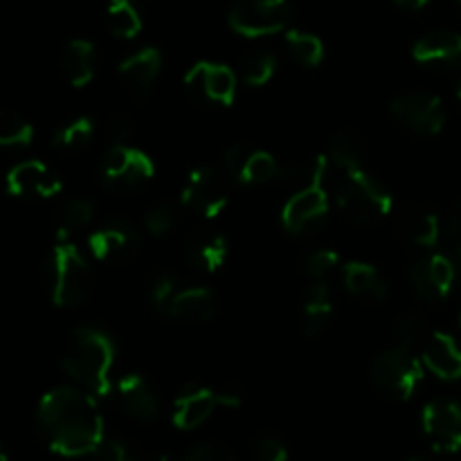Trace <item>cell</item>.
<instances>
[{"label": "cell", "mask_w": 461, "mask_h": 461, "mask_svg": "<svg viewBox=\"0 0 461 461\" xmlns=\"http://www.w3.org/2000/svg\"><path fill=\"white\" fill-rule=\"evenodd\" d=\"M279 165L270 153L266 151H250L246 165H243L241 174H239V183L241 185H264L268 180L277 178Z\"/></svg>", "instance_id": "31"}, {"label": "cell", "mask_w": 461, "mask_h": 461, "mask_svg": "<svg viewBox=\"0 0 461 461\" xmlns=\"http://www.w3.org/2000/svg\"><path fill=\"white\" fill-rule=\"evenodd\" d=\"M95 68H97V54L90 41L75 39L66 45L61 57V70L68 84L75 88H84L93 81Z\"/></svg>", "instance_id": "23"}, {"label": "cell", "mask_w": 461, "mask_h": 461, "mask_svg": "<svg viewBox=\"0 0 461 461\" xmlns=\"http://www.w3.org/2000/svg\"><path fill=\"white\" fill-rule=\"evenodd\" d=\"M428 264H430L432 282H435L437 291H439L441 300H444V297L450 293V288H453L455 275H457V268H455V264L446 255L428 257Z\"/></svg>", "instance_id": "36"}, {"label": "cell", "mask_w": 461, "mask_h": 461, "mask_svg": "<svg viewBox=\"0 0 461 461\" xmlns=\"http://www.w3.org/2000/svg\"><path fill=\"white\" fill-rule=\"evenodd\" d=\"M423 432L439 453L461 450V405L453 401H432L421 414Z\"/></svg>", "instance_id": "13"}, {"label": "cell", "mask_w": 461, "mask_h": 461, "mask_svg": "<svg viewBox=\"0 0 461 461\" xmlns=\"http://www.w3.org/2000/svg\"><path fill=\"white\" fill-rule=\"evenodd\" d=\"M115 363V347L106 333L97 329H77L72 347L63 358V372L75 378L93 396L111 394V369Z\"/></svg>", "instance_id": "2"}, {"label": "cell", "mask_w": 461, "mask_h": 461, "mask_svg": "<svg viewBox=\"0 0 461 461\" xmlns=\"http://www.w3.org/2000/svg\"><path fill=\"white\" fill-rule=\"evenodd\" d=\"M291 18V0H237L228 14L230 27L246 39L277 34Z\"/></svg>", "instance_id": "7"}, {"label": "cell", "mask_w": 461, "mask_h": 461, "mask_svg": "<svg viewBox=\"0 0 461 461\" xmlns=\"http://www.w3.org/2000/svg\"><path fill=\"white\" fill-rule=\"evenodd\" d=\"M176 293H178L176 291V279L167 273L158 275V277L151 282V288H149L151 304L156 306L158 311L169 309V304H171V300H174Z\"/></svg>", "instance_id": "39"}, {"label": "cell", "mask_w": 461, "mask_h": 461, "mask_svg": "<svg viewBox=\"0 0 461 461\" xmlns=\"http://www.w3.org/2000/svg\"><path fill=\"white\" fill-rule=\"evenodd\" d=\"M185 88L201 106H230L237 95V77L223 63L198 61L185 75Z\"/></svg>", "instance_id": "10"}, {"label": "cell", "mask_w": 461, "mask_h": 461, "mask_svg": "<svg viewBox=\"0 0 461 461\" xmlns=\"http://www.w3.org/2000/svg\"><path fill=\"white\" fill-rule=\"evenodd\" d=\"M423 363L435 376L444 381L461 378V349L457 342L446 333H435L423 347Z\"/></svg>", "instance_id": "21"}, {"label": "cell", "mask_w": 461, "mask_h": 461, "mask_svg": "<svg viewBox=\"0 0 461 461\" xmlns=\"http://www.w3.org/2000/svg\"><path fill=\"white\" fill-rule=\"evenodd\" d=\"M232 185L234 178L223 169V165L201 167V169L192 171L185 183L183 205L212 219L228 205Z\"/></svg>", "instance_id": "9"}, {"label": "cell", "mask_w": 461, "mask_h": 461, "mask_svg": "<svg viewBox=\"0 0 461 461\" xmlns=\"http://www.w3.org/2000/svg\"><path fill=\"white\" fill-rule=\"evenodd\" d=\"M457 97H459V102H461V84H459V88H457Z\"/></svg>", "instance_id": "47"}, {"label": "cell", "mask_w": 461, "mask_h": 461, "mask_svg": "<svg viewBox=\"0 0 461 461\" xmlns=\"http://www.w3.org/2000/svg\"><path fill=\"white\" fill-rule=\"evenodd\" d=\"M457 3H459V5H461V0H457Z\"/></svg>", "instance_id": "49"}, {"label": "cell", "mask_w": 461, "mask_h": 461, "mask_svg": "<svg viewBox=\"0 0 461 461\" xmlns=\"http://www.w3.org/2000/svg\"><path fill=\"white\" fill-rule=\"evenodd\" d=\"M93 122L88 117H79V120L70 122V124L61 126V129L54 133V147L59 151H66V153H77L81 149H86L93 140Z\"/></svg>", "instance_id": "30"}, {"label": "cell", "mask_w": 461, "mask_h": 461, "mask_svg": "<svg viewBox=\"0 0 461 461\" xmlns=\"http://www.w3.org/2000/svg\"><path fill=\"white\" fill-rule=\"evenodd\" d=\"M90 221H93V203L88 198H70L59 214V239L66 241L72 234L81 232Z\"/></svg>", "instance_id": "28"}, {"label": "cell", "mask_w": 461, "mask_h": 461, "mask_svg": "<svg viewBox=\"0 0 461 461\" xmlns=\"http://www.w3.org/2000/svg\"><path fill=\"white\" fill-rule=\"evenodd\" d=\"M189 461H234V453L223 444H214V441H203L194 448L187 450Z\"/></svg>", "instance_id": "40"}, {"label": "cell", "mask_w": 461, "mask_h": 461, "mask_svg": "<svg viewBox=\"0 0 461 461\" xmlns=\"http://www.w3.org/2000/svg\"><path fill=\"white\" fill-rule=\"evenodd\" d=\"M369 376H372L374 387L385 399L405 403V401L412 399L419 383L423 381V369L421 363L408 349L396 347V349L385 351L374 360Z\"/></svg>", "instance_id": "6"}, {"label": "cell", "mask_w": 461, "mask_h": 461, "mask_svg": "<svg viewBox=\"0 0 461 461\" xmlns=\"http://www.w3.org/2000/svg\"><path fill=\"white\" fill-rule=\"evenodd\" d=\"M176 223H178V212L171 205H158L144 216V228L153 237H165L176 228Z\"/></svg>", "instance_id": "35"}, {"label": "cell", "mask_w": 461, "mask_h": 461, "mask_svg": "<svg viewBox=\"0 0 461 461\" xmlns=\"http://www.w3.org/2000/svg\"><path fill=\"white\" fill-rule=\"evenodd\" d=\"M342 180L336 189V203L342 214L356 225H374L392 214L394 201L387 189L365 171V165L342 169Z\"/></svg>", "instance_id": "3"}, {"label": "cell", "mask_w": 461, "mask_h": 461, "mask_svg": "<svg viewBox=\"0 0 461 461\" xmlns=\"http://www.w3.org/2000/svg\"><path fill=\"white\" fill-rule=\"evenodd\" d=\"M324 171H327V158L318 156L313 160V176L309 178V185L293 194L291 201L284 205L282 223L291 234L318 232L327 221L329 198L322 187Z\"/></svg>", "instance_id": "5"}, {"label": "cell", "mask_w": 461, "mask_h": 461, "mask_svg": "<svg viewBox=\"0 0 461 461\" xmlns=\"http://www.w3.org/2000/svg\"><path fill=\"white\" fill-rule=\"evenodd\" d=\"M216 399H219L221 408H239L241 405V392L237 387H225V390L216 392Z\"/></svg>", "instance_id": "45"}, {"label": "cell", "mask_w": 461, "mask_h": 461, "mask_svg": "<svg viewBox=\"0 0 461 461\" xmlns=\"http://www.w3.org/2000/svg\"><path fill=\"white\" fill-rule=\"evenodd\" d=\"M340 264V257L333 250H315L304 259V270L313 279H322Z\"/></svg>", "instance_id": "38"}, {"label": "cell", "mask_w": 461, "mask_h": 461, "mask_svg": "<svg viewBox=\"0 0 461 461\" xmlns=\"http://www.w3.org/2000/svg\"><path fill=\"white\" fill-rule=\"evenodd\" d=\"M63 183L43 162L27 160L14 167L7 174V189L14 196L50 198L61 192Z\"/></svg>", "instance_id": "14"}, {"label": "cell", "mask_w": 461, "mask_h": 461, "mask_svg": "<svg viewBox=\"0 0 461 461\" xmlns=\"http://www.w3.org/2000/svg\"><path fill=\"white\" fill-rule=\"evenodd\" d=\"M448 234H450V241H453L455 248V255H457V261L461 266V203L453 210L448 221Z\"/></svg>", "instance_id": "44"}, {"label": "cell", "mask_w": 461, "mask_h": 461, "mask_svg": "<svg viewBox=\"0 0 461 461\" xmlns=\"http://www.w3.org/2000/svg\"><path fill=\"white\" fill-rule=\"evenodd\" d=\"M390 111L403 129L419 135H437L446 124L444 104L437 95L426 90H408L399 95L392 102Z\"/></svg>", "instance_id": "11"}, {"label": "cell", "mask_w": 461, "mask_h": 461, "mask_svg": "<svg viewBox=\"0 0 461 461\" xmlns=\"http://www.w3.org/2000/svg\"><path fill=\"white\" fill-rule=\"evenodd\" d=\"M34 138V129L25 117L12 111L0 113V144L3 147H27Z\"/></svg>", "instance_id": "32"}, {"label": "cell", "mask_w": 461, "mask_h": 461, "mask_svg": "<svg viewBox=\"0 0 461 461\" xmlns=\"http://www.w3.org/2000/svg\"><path fill=\"white\" fill-rule=\"evenodd\" d=\"M423 329H426V324H423L421 313H417V311H410V313L401 315V318L396 320V324H394L396 347L412 351L414 347L421 342Z\"/></svg>", "instance_id": "34"}, {"label": "cell", "mask_w": 461, "mask_h": 461, "mask_svg": "<svg viewBox=\"0 0 461 461\" xmlns=\"http://www.w3.org/2000/svg\"><path fill=\"white\" fill-rule=\"evenodd\" d=\"M131 122L129 117H115L111 120V126H108V135H111L113 144H126V140L131 138Z\"/></svg>", "instance_id": "43"}, {"label": "cell", "mask_w": 461, "mask_h": 461, "mask_svg": "<svg viewBox=\"0 0 461 461\" xmlns=\"http://www.w3.org/2000/svg\"><path fill=\"white\" fill-rule=\"evenodd\" d=\"M39 426L50 448L66 457L95 453L104 441V421L93 396L72 387H57L41 399Z\"/></svg>", "instance_id": "1"}, {"label": "cell", "mask_w": 461, "mask_h": 461, "mask_svg": "<svg viewBox=\"0 0 461 461\" xmlns=\"http://www.w3.org/2000/svg\"><path fill=\"white\" fill-rule=\"evenodd\" d=\"M142 239L129 221H108L88 237V248L95 259L106 264H124L140 252Z\"/></svg>", "instance_id": "12"}, {"label": "cell", "mask_w": 461, "mask_h": 461, "mask_svg": "<svg viewBox=\"0 0 461 461\" xmlns=\"http://www.w3.org/2000/svg\"><path fill=\"white\" fill-rule=\"evenodd\" d=\"M277 70V57L268 50H255L241 61V79L248 86H266Z\"/></svg>", "instance_id": "29"}, {"label": "cell", "mask_w": 461, "mask_h": 461, "mask_svg": "<svg viewBox=\"0 0 461 461\" xmlns=\"http://www.w3.org/2000/svg\"><path fill=\"white\" fill-rule=\"evenodd\" d=\"M412 57L419 63H428V66L457 63L461 59V34L450 30L430 32L414 43Z\"/></svg>", "instance_id": "20"}, {"label": "cell", "mask_w": 461, "mask_h": 461, "mask_svg": "<svg viewBox=\"0 0 461 461\" xmlns=\"http://www.w3.org/2000/svg\"><path fill=\"white\" fill-rule=\"evenodd\" d=\"M117 396H120L122 408H124L129 417L144 423L158 419L160 408H158L156 394L149 387V383L142 376H138V374H129V376H124L117 383Z\"/></svg>", "instance_id": "17"}, {"label": "cell", "mask_w": 461, "mask_h": 461, "mask_svg": "<svg viewBox=\"0 0 461 461\" xmlns=\"http://www.w3.org/2000/svg\"><path fill=\"white\" fill-rule=\"evenodd\" d=\"M48 282L57 306H79L93 291V270L72 243L61 241L48 261Z\"/></svg>", "instance_id": "4"}, {"label": "cell", "mask_w": 461, "mask_h": 461, "mask_svg": "<svg viewBox=\"0 0 461 461\" xmlns=\"http://www.w3.org/2000/svg\"><path fill=\"white\" fill-rule=\"evenodd\" d=\"M95 455H99V457L108 459V461L133 459V453H131V448L124 444V441H106V439H104L102 446L95 450Z\"/></svg>", "instance_id": "42"}, {"label": "cell", "mask_w": 461, "mask_h": 461, "mask_svg": "<svg viewBox=\"0 0 461 461\" xmlns=\"http://www.w3.org/2000/svg\"><path fill=\"white\" fill-rule=\"evenodd\" d=\"M410 279H412L414 288L419 291V295L428 302H439L441 295L437 291L435 282H432V275H430V264L428 259H417L412 261L410 266Z\"/></svg>", "instance_id": "37"}, {"label": "cell", "mask_w": 461, "mask_h": 461, "mask_svg": "<svg viewBox=\"0 0 461 461\" xmlns=\"http://www.w3.org/2000/svg\"><path fill=\"white\" fill-rule=\"evenodd\" d=\"M108 30L117 39H133L142 30V18L133 0H108Z\"/></svg>", "instance_id": "26"}, {"label": "cell", "mask_w": 461, "mask_h": 461, "mask_svg": "<svg viewBox=\"0 0 461 461\" xmlns=\"http://www.w3.org/2000/svg\"><path fill=\"white\" fill-rule=\"evenodd\" d=\"M286 48L291 52V57L295 59L300 66L315 68L322 63L324 59V43L315 34L309 32L291 30L286 34Z\"/></svg>", "instance_id": "27"}, {"label": "cell", "mask_w": 461, "mask_h": 461, "mask_svg": "<svg viewBox=\"0 0 461 461\" xmlns=\"http://www.w3.org/2000/svg\"><path fill=\"white\" fill-rule=\"evenodd\" d=\"M430 3V0H396V5H399V7H403V9H421V7H426V5Z\"/></svg>", "instance_id": "46"}, {"label": "cell", "mask_w": 461, "mask_h": 461, "mask_svg": "<svg viewBox=\"0 0 461 461\" xmlns=\"http://www.w3.org/2000/svg\"><path fill=\"white\" fill-rule=\"evenodd\" d=\"M162 68V54L156 48H144L120 63V77L138 99L147 97Z\"/></svg>", "instance_id": "16"}, {"label": "cell", "mask_w": 461, "mask_h": 461, "mask_svg": "<svg viewBox=\"0 0 461 461\" xmlns=\"http://www.w3.org/2000/svg\"><path fill=\"white\" fill-rule=\"evenodd\" d=\"M459 324H461V315H459Z\"/></svg>", "instance_id": "48"}, {"label": "cell", "mask_w": 461, "mask_h": 461, "mask_svg": "<svg viewBox=\"0 0 461 461\" xmlns=\"http://www.w3.org/2000/svg\"><path fill=\"white\" fill-rule=\"evenodd\" d=\"M156 174L151 158L129 144H113L102 162V180L115 192H133Z\"/></svg>", "instance_id": "8"}, {"label": "cell", "mask_w": 461, "mask_h": 461, "mask_svg": "<svg viewBox=\"0 0 461 461\" xmlns=\"http://www.w3.org/2000/svg\"><path fill=\"white\" fill-rule=\"evenodd\" d=\"M167 313L171 318L180 320V322L203 324L210 322L216 313V297L210 288L203 286H189L183 288L174 295Z\"/></svg>", "instance_id": "18"}, {"label": "cell", "mask_w": 461, "mask_h": 461, "mask_svg": "<svg viewBox=\"0 0 461 461\" xmlns=\"http://www.w3.org/2000/svg\"><path fill=\"white\" fill-rule=\"evenodd\" d=\"M342 275H345V286L351 295L372 297V300L385 297L387 284L374 266L363 264V261H351V264L345 266Z\"/></svg>", "instance_id": "25"}, {"label": "cell", "mask_w": 461, "mask_h": 461, "mask_svg": "<svg viewBox=\"0 0 461 461\" xmlns=\"http://www.w3.org/2000/svg\"><path fill=\"white\" fill-rule=\"evenodd\" d=\"M333 304L331 291L324 282H313L304 295V333L309 338L320 336L331 322Z\"/></svg>", "instance_id": "24"}, {"label": "cell", "mask_w": 461, "mask_h": 461, "mask_svg": "<svg viewBox=\"0 0 461 461\" xmlns=\"http://www.w3.org/2000/svg\"><path fill=\"white\" fill-rule=\"evenodd\" d=\"M396 232L414 246L432 248L439 241V219L421 207H408L396 216Z\"/></svg>", "instance_id": "22"}, {"label": "cell", "mask_w": 461, "mask_h": 461, "mask_svg": "<svg viewBox=\"0 0 461 461\" xmlns=\"http://www.w3.org/2000/svg\"><path fill=\"white\" fill-rule=\"evenodd\" d=\"M331 158L340 169L363 165V142L351 131H340L331 140Z\"/></svg>", "instance_id": "33"}, {"label": "cell", "mask_w": 461, "mask_h": 461, "mask_svg": "<svg viewBox=\"0 0 461 461\" xmlns=\"http://www.w3.org/2000/svg\"><path fill=\"white\" fill-rule=\"evenodd\" d=\"M255 455L261 461H286L288 450L286 446L282 444L275 437H261V439L255 441Z\"/></svg>", "instance_id": "41"}, {"label": "cell", "mask_w": 461, "mask_h": 461, "mask_svg": "<svg viewBox=\"0 0 461 461\" xmlns=\"http://www.w3.org/2000/svg\"><path fill=\"white\" fill-rule=\"evenodd\" d=\"M187 261L201 273H216L228 259V241L223 234L212 232V230H201L189 237Z\"/></svg>", "instance_id": "19"}, {"label": "cell", "mask_w": 461, "mask_h": 461, "mask_svg": "<svg viewBox=\"0 0 461 461\" xmlns=\"http://www.w3.org/2000/svg\"><path fill=\"white\" fill-rule=\"evenodd\" d=\"M216 405H219L216 392L201 385L183 387L174 403V426L178 430H196L212 417Z\"/></svg>", "instance_id": "15"}]
</instances>
